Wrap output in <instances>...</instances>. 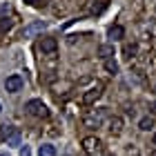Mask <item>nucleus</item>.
<instances>
[{"label": "nucleus", "instance_id": "nucleus-1", "mask_svg": "<svg viewBox=\"0 0 156 156\" xmlns=\"http://www.w3.org/2000/svg\"><path fill=\"white\" fill-rule=\"evenodd\" d=\"M25 109L29 112L31 116H36V118H47V116H49V109H47V105L42 103L40 98H31V101H27Z\"/></svg>", "mask_w": 156, "mask_h": 156}, {"label": "nucleus", "instance_id": "nucleus-2", "mask_svg": "<svg viewBox=\"0 0 156 156\" xmlns=\"http://www.w3.org/2000/svg\"><path fill=\"white\" fill-rule=\"evenodd\" d=\"M101 96H103V83H96L94 87H89V89L80 96V103H83V105H94Z\"/></svg>", "mask_w": 156, "mask_h": 156}, {"label": "nucleus", "instance_id": "nucleus-3", "mask_svg": "<svg viewBox=\"0 0 156 156\" xmlns=\"http://www.w3.org/2000/svg\"><path fill=\"white\" fill-rule=\"evenodd\" d=\"M2 136L7 138V145L9 147H18L20 145V132L13 125H2Z\"/></svg>", "mask_w": 156, "mask_h": 156}, {"label": "nucleus", "instance_id": "nucleus-4", "mask_svg": "<svg viewBox=\"0 0 156 156\" xmlns=\"http://www.w3.org/2000/svg\"><path fill=\"white\" fill-rule=\"evenodd\" d=\"M101 147H103V143L98 140L96 136H87V138H83V150L87 152L89 156H94L96 152H101Z\"/></svg>", "mask_w": 156, "mask_h": 156}, {"label": "nucleus", "instance_id": "nucleus-5", "mask_svg": "<svg viewBox=\"0 0 156 156\" xmlns=\"http://www.w3.org/2000/svg\"><path fill=\"white\" fill-rule=\"evenodd\" d=\"M5 89L9 91V94H13V91H20V89H23V78H20L18 74H11V76L5 80Z\"/></svg>", "mask_w": 156, "mask_h": 156}, {"label": "nucleus", "instance_id": "nucleus-6", "mask_svg": "<svg viewBox=\"0 0 156 156\" xmlns=\"http://www.w3.org/2000/svg\"><path fill=\"white\" fill-rule=\"evenodd\" d=\"M45 27H47V25L42 23V20H36V23H31V25H27V27H25L23 36H25V38H31V36H36L38 31H42Z\"/></svg>", "mask_w": 156, "mask_h": 156}, {"label": "nucleus", "instance_id": "nucleus-7", "mask_svg": "<svg viewBox=\"0 0 156 156\" xmlns=\"http://www.w3.org/2000/svg\"><path fill=\"white\" fill-rule=\"evenodd\" d=\"M105 7H107V0H87V9H89V13H94V16L103 13Z\"/></svg>", "mask_w": 156, "mask_h": 156}, {"label": "nucleus", "instance_id": "nucleus-8", "mask_svg": "<svg viewBox=\"0 0 156 156\" xmlns=\"http://www.w3.org/2000/svg\"><path fill=\"white\" fill-rule=\"evenodd\" d=\"M58 49V40L56 38H42L40 40V51L42 54H54Z\"/></svg>", "mask_w": 156, "mask_h": 156}, {"label": "nucleus", "instance_id": "nucleus-9", "mask_svg": "<svg viewBox=\"0 0 156 156\" xmlns=\"http://www.w3.org/2000/svg\"><path fill=\"white\" fill-rule=\"evenodd\" d=\"M109 132L114 134V136H118V134L123 132V118H120V116H114L109 120Z\"/></svg>", "mask_w": 156, "mask_h": 156}, {"label": "nucleus", "instance_id": "nucleus-10", "mask_svg": "<svg viewBox=\"0 0 156 156\" xmlns=\"http://www.w3.org/2000/svg\"><path fill=\"white\" fill-rule=\"evenodd\" d=\"M101 114H89V116H85L83 118V125L85 127H91V129H94V127H98V125H101Z\"/></svg>", "mask_w": 156, "mask_h": 156}, {"label": "nucleus", "instance_id": "nucleus-11", "mask_svg": "<svg viewBox=\"0 0 156 156\" xmlns=\"http://www.w3.org/2000/svg\"><path fill=\"white\" fill-rule=\"evenodd\" d=\"M107 36H109L112 40H120V38L125 36V29H123L120 25H114V27H109V34H107Z\"/></svg>", "mask_w": 156, "mask_h": 156}, {"label": "nucleus", "instance_id": "nucleus-12", "mask_svg": "<svg viewBox=\"0 0 156 156\" xmlns=\"http://www.w3.org/2000/svg\"><path fill=\"white\" fill-rule=\"evenodd\" d=\"M38 156H56V147L49 145V143L40 145V147H38Z\"/></svg>", "mask_w": 156, "mask_h": 156}, {"label": "nucleus", "instance_id": "nucleus-13", "mask_svg": "<svg viewBox=\"0 0 156 156\" xmlns=\"http://www.w3.org/2000/svg\"><path fill=\"white\" fill-rule=\"evenodd\" d=\"M98 54H101V58L107 60V58H112V54H114V47L112 45H103L101 49H98Z\"/></svg>", "mask_w": 156, "mask_h": 156}, {"label": "nucleus", "instance_id": "nucleus-14", "mask_svg": "<svg viewBox=\"0 0 156 156\" xmlns=\"http://www.w3.org/2000/svg\"><path fill=\"white\" fill-rule=\"evenodd\" d=\"M138 127H140V129H143V132H150L152 127H154V118L145 116V118H143V120H140V123H138Z\"/></svg>", "mask_w": 156, "mask_h": 156}, {"label": "nucleus", "instance_id": "nucleus-15", "mask_svg": "<svg viewBox=\"0 0 156 156\" xmlns=\"http://www.w3.org/2000/svg\"><path fill=\"white\" fill-rule=\"evenodd\" d=\"M105 69H107L109 74H116L118 72V62L114 58H107V60H105Z\"/></svg>", "mask_w": 156, "mask_h": 156}, {"label": "nucleus", "instance_id": "nucleus-16", "mask_svg": "<svg viewBox=\"0 0 156 156\" xmlns=\"http://www.w3.org/2000/svg\"><path fill=\"white\" fill-rule=\"evenodd\" d=\"M11 25H13V20H9V18H0V31H9Z\"/></svg>", "mask_w": 156, "mask_h": 156}, {"label": "nucleus", "instance_id": "nucleus-17", "mask_svg": "<svg viewBox=\"0 0 156 156\" xmlns=\"http://www.w3.org/2000/svg\"><path fill=\"white\" fill-rule=\"evenodd\" d=\"M123 51H125V56H127V58H132V56L136 54V45H125V49H123Z\"/></svg>", "mask_w": 156, "mask_h": 156}, {"label": "nucleus", "instance_id": "nucleus-18", "mask_svg": "<svg viewBox=\"0 0 156 156\" xmlns=\"http://www.w3.org/2000/svg\"><path fill=\"white\" fill-rule=\"evenodd\" d=\"M25 2H27V5H31V7H38V5H40V0H25Z\"/></svg>", "mask_w": 156, "mask_h": 156}, {"label": "nucleus", "instance_id": "nucleus-19", "mask_svg": "<svg viewBox=\"0 0 156 156\" xmlns=\"http://www.w3.org/2000/svg\"><path fill=\"white\" fill-rule=\"evenodd\" d=\"M20 154H23V156H29V147L25 145V147H23V152H20Z\"/></svg>", "mask_w": 156, "mask_h": 156}, {"label": "nucleus", "instance_id": "nucleus-20", "mask_svg": "<svg viewBox=\"0 0 156 156\" xmlns=\"http://www.w3.org/2000/svg\"><path fill=\"white\" fill-rule=\"evenodd\" d=\"M152 140H154V145H156V132H154V138H152Z\"/></svg>", "mask_w": 156, "mask_h": 156}, {"label": "nucleus", "instance_id": "nucleus-21", "mask_svg": "<svg viewBox=\"0 0 156 156\" xmlns=\"http://www.w3.org/2000/svg\"><path fill=\"white\" fill-rule=\"evenodd\" d=\"M0 109H2V107H0Z\"/></svg>", "mask_w": 156, "mask_h": 156}]
</instances>
